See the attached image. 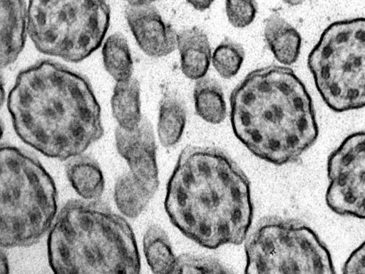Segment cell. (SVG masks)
Instances as JSON below:
<instances>
[{"instance_id":"cell-8","label":"cell","mask_w":365,"mask_h":274,"mask_svg":"<svg viewBox=\"0 0 365 274\" xmlns=\"http://www.w3.org/2000/svg\"><path fill=\"white\" fill-rule=\"evenodd\" d=\"M245 240L246 273H335L326 245L298 220L265 217Z\"/></svg>"},{"instance_id":"cell-23","label":"cell","mask_w":365,"mask_h":274,"mask_svg":"<svg viewBox=\"0 0 365 274\" xmlns=\"http://www.w3.org/2000/svg\"><path fill=\"white\" fill-rule=\"evenodd\" d=\"M232 272L215 258L182 253L176 258L173 273H230Z\"/></svg>"},{"instance_id":"cell-5","label":"cell","mask_w":365,"mask_h":274,"mask_svg":"<svg viewBox=\"0 0 365 274\" xmlns=\"http://www.w3.org/2000/svg\"><path fill=\"white\" fill-rule=\"evenodd\" d=\"M0 165L1 248L32 246L58 214L55 182L38 158L12 145L1 146Z\"/></svg>"},{"instance_id":"cell-24","label":"cell","mask_w":365,"mask_h":274,"mask_svg":"<svg viewBox=\"0 0 365 274\" xmlns=\"http://www.w3.org/2000/svg\"><path fill=\"white\" fill-rule=\"evenodd\" d=\"M225 11L229 22L236 28H245L251 24L257 13L255 0H226Z\"/></svg>"},{"instance_id":"cell-26","label":"cell","mask_w":365,"mask_h":274,"mask_svg":"<svg viewBox=\"0 0 365 274\" xmlns=\"http://www.w3.org/2000/svg\"><path fill=\"white\" fill-rule=\"evenodd\" d=\"M194 9L203 11L208 9L215 0H186Z\"/></svg>"},{"instance_id":"cell-18","label":"cell","mask_w":365,"mask_h":274,"mask_svg":"<svg viewBox=\"0 0 365 274\" xmlns=\"http://www.w3.org/2000/svg\"><path fill=\"white\" fill-rule=\"evenodd\" d=\"M143 249L146 262L153 273H174L177 256L168 234L159 225L152 224L146 229L143 238Z\"/></svg>"},{"instance_id":"cell-28","label":"cell","mask_w":365,"mask_h":274,"mask_svg":"<svg viewBox=\"0 0 365 274\" xmlns=\"http://www.w3.org/2000/svg\"><path fill=\"white\" fill-rule=\"evenodd\" d=\"M125 1L128 4L132 5H146L152 4L153 2L158 0H121Z\"/></svg>"},{"instance_id":"cell-14","label":"cell","mask_w":365,"mask_h":274,"mask_svg":"<svg viewBox=\"0 0 365 274\" xmlns=\"http://www.w3.org/2000/svg\"><path fill=\"white\" fill-rule=\"evenodd\" d=\"M66 161V175L76 193L84 200H100L105 189V179L98 163L83 153Z\"/></svg>"},{"instance_id":"cell-13","label":"cell","mask_w":365,"mask_h":274,"mask_svg":"<svg viewBox=\"0 0 365 274\" xmlns=\"http://www.w3.org/2000/svg\"><path fill=\"white\" fill-rule=\"evenodd\" d=\"M177 48L183 74L196 81L205 76L212 59L206 33L197 26L180 31L177 36Z\"/></svg>"},{"instance_id":"cell-12","label":"cell","mask_w":365,"mask_h":274,"mask_svg":"<svg viewBox=\"0 0 365 274\" xmlns=\"http://www.w3.org/2000/svg\"><path fill=\"white\" fill-rule=\"evenodd\" d=\"M0 64L1 68L15 62L24 49L28 34L24 0H1Z\"/></svg>"},{"instance_id":"cell-20","label":"cell","mask_w":365,"mask_h":274,"mask_svg":"<svg viewBox=\"0 0 365 274\" xmlns=\"http://www.w3.org/2000/svg\"><path fill=\"white\" fill-rule=\"evenodd\" d=\"M193 98L196 113L212 124L222 123L227 115V106L220 84L212 78L204 76L197 80Z\"/></svg>"},{"instance_id":"cell-16","label":"cell","mask_w":365,"mask_h":274,"mask_svg":"<svg viewBox=\"0 0 365 274\" xmlns=\"http://www.w3.org/2000/svg\"><path fill=\"white\" fill-rule=\"evenodd\" d=\"M187 111L184 101L174 91L163 93L159 103L157 126L160 143L165 148L176 145L186 125Z\"/></svg>"},{"instance_id":"cell-15","label":"cell","mask_w":365,"mask_h":274,"mask_svg":"<svg viewBox=\"0 0 365 274\" xmlns=\"http://www.w3.org/2000/svg\"><path fill=\"white\" fill-rule=\"evenodd\" d=\"M265 42L275 59L282 64L295 63L300 54L302 38L297 30L277 13L265 20Z\"/></svg>"},{"instance_id":"cell-17","label":"cell","mask_w":365,"mask_h":274,"mask_svg":"<svg viewBox=\"0 0 365 274\" xmlns=\"http://www.w3.org/2000/svg\"><path fill=\"white\" fill-rule=\"evenodd\" d=\"M110 106L118 126L126 131L135 129L143 116L141 113L139 81L132 77L127 81L115 82Z\"/></svg>"},{"instance_id":"cell-11","label":"cell","mask_w":365,"mask_h":274,"mask_svg":"<svg viewBox=\"0 0 365 274\" xmlns=\"http://www.w3.org/2000/svg\"><path fill=\"white\" fill-rule=\"evenodd\" d=\"M125 16L136 43L146 55L163 57L177 48L178 33L152 4H128Z\"/></svg>"},{"instance_id":"cell-3","label":"cell","mask_w":365,"mask_h":274,"mask_svg":"<svg viewBox=\"0 0 365 274\" xmlns=\"http://www.w3.org/2000/svg\"><path fill=\"white\" fill-rule=\"evenodd\" d=\"M230 103L236 137L274 165L295 162L318 137L312 98L288 67L272 64L250 71L232 91Z\"/></svg>"},{"instance_id":"cell-21","label":"cell","mask_w":365,"mask_h":274,"mask_svg":"<svg viewBox=\"0 0 365 274\" xmlns=\"http://www.w3.org/2000/svg\"><path fill=\"white\" fill-rule=\"evenodd\" d=\"M103 66L115 82L132 78L133 62L126 39L120 34L110 35L102 46Z\"/></svg>"},{"instance_id":"cell-27","label":"cell","mask_w":365,"mask_h":274,"mask_svg":"<svg viewBox=\"0 0 365 274\" xmlns=\"http://www.w3.org/2000/svg\"><path fill=\"white\" fill-rule=\"evenodd\" d=\"M0 274H6L9 272V261L4 248L1 250L0 254Z\"/></svg>"},{"instance_id":"cell-4","label":"cell","mask_w":365,"mask_h":274,"mask_svg":"<svg viewBox=\"0 0 365 274\" xmlns=\"http://www.w3.org/2000/svg\"><path fill=\"white\" fill-rule=\"evenodd\" d=\"M47 258L55 273H139L132 227L100 200L65 203L48 233Z\"/></svg>"},{"instance_id":"cell-1","label":"cell","mask_w":365,"mask_h":274,"mask_svg":"<svg viewBox=\"0 0 365 274\" xmlns=\"http://www.w3.org/2000/svg\"><path fill=\"white\" fill-rule=\"evenodd\" d=\"M6 104L18 137L50 158L83 154L103 136L101 107L89 81L51 60L21 71Z\"/></svg>"},{"instance_id":"cell-6","label":"cell","mask_w":365,"mask_h":274,"mask_svg":"<svg viewBox=\"0 0 365 274\" xmlns=\"http://www.w3.org/2000/svg\"><path fill=\"white\" fill-rule=\"evenodd\" d=\"M28 35L41 54L78 63L98 49L110 24L106 0H29Z\"/></svg>"},{"instance_id":"cell-29","label":"cell","mask_w":365,"mask_h":274,"mask_svg":"<svg viewBox=\"0 0 365 274\" xmlns=\"http://www.w3.org/2000/svg\"><path fill=\"white\" fill-rule=\"evenodd\" d=\"M282 1L289 6L301 5L304 1V0H282Z\"/></svg>"},{"instance_id":"cell-10","label":"cell","mask_w":365,"mask_h":274,"mask_svg":"<svg viewBox=\"0 0 365 274\" xmlns=\"http://www.w3.org/2000/svg\"><path fill=\"white\" fill-rule=\"evenodd\" d=\"M115 143L118 154L127 163L129 171L153 195L160 181L157 163V145L153 126L143 116L138 126L132 131L117 126Z\"/></svg>"},{"instance_id":"cell-9","label":"cell","mask_w":365,"mask_h":274,"mask_svg":"<svg viewBox=\"0 0 365 274\" xmlns=\"http://www.w3.org/2000/svg\"><path fill=\"white\" fill-rule=\"evenodd\" d=\"M325 194L334 213L365 220V131L346 136L327 160Z\"/></svg>"},{"instance_id":"cell-7","label":"cell","mask_w":365,"mask_h":274,"mask_svg":"<svg viewBox=\"0 0 365 274\" xmlns=\"http://www.w3.org/2000/svg\"><path fill=\"white\" fill-rule=\"evenodd\" d=\"M307 66L331 110L365 107V18L329 25L310 51Z\"/></svg>"},{"instance_id":"cell-22","label":"cell","mask_w":365,"mask_h":274,"mask_svg":"<svg viewBox=\"0 0 365 274\" xmlns=\"http://www.w3.org/2000/svg\"><path fill=\"white\" fill-rule=\"evenodd\" d=\"M245 59V50L241 44L225 37L215 48L212 62L217 73L224 78L235 76Z\"/></svg>"},{"instance_id":"cell-25","label":"cell","mask_w":365,"mask_h":274,"mask_svg":"<svg viewBox=\"0 0 365 274\" xmlns=\"http://www.w3.org/2000/svg\"><path fill=\"white\" fill-rule=\"evenodd\" d=\"M342 273H365V241L349 255L343 265Z\"/></svg>"},{"instance_id":"cell-2","label":"cell","mask_w":365,"mask_h":274,"mask_svg":"<svg viewBox=\"0 0 365 274\" xmlns=\"http://www.w3.org/2000/svg\"><path fill=\"white\" fill-rule=\"evenodd\" d=\"M250 188L246 174L225 151L188 146L168 180L165 210L171 223L202 247L240 245L252 222Z\"/></svg>"},{"instance_id":"cell-19","label":"cell","mask_w":365,"mask_h":274,"mask_svg":"<svg viewBox=\"0 0 365 274\" xmlns=\"http://www.w3.org/2000/svg\"><path fill=\"white\" fill-rule=\"evenodd\" d=\"M153 196L129 171L120 176L114 185L115 206L121 215L128 218L138 217Z\"/></svg>"}]
</instances>
